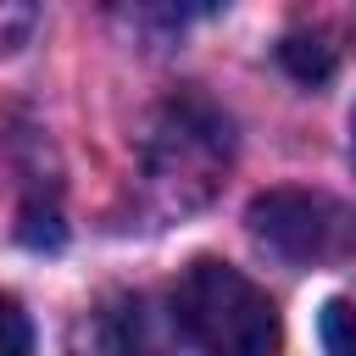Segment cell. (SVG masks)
Here are the masks:
<instances>
[{"label":"cell","instance_id":"7a4b0ae2","mask_svg":"<svg viewBox=\"0 0 356 356\" xmlns=\"http://www.w3.org/2000/svg\"><path fill=\"white\" fill-rule=\"evenodd\" d=\"M245 222L267 250H278L284 261H300V267L339 261L356 250V211L317 189H267L250 200Z\"/></svg>","mask_w":356,"mask_h":356},{"label":"cell","instance_id":"52a82bcc","mask_svg":"<svg viewBox=\"0 0 356 356\" xmlns=\"http://www.w3.org/2000/svg\"><path fill=\"white\" fill-rule=\"evenodd\" d=\"M350 145H356V117H350Z\"/></svg>","mask_w":356,"mask_h":356},{"label":"cell","instance_id":"5b68a950","mask_svg":"<svg viewBox=\"0 0 356 356\" xmlns=\"http://www.w3.org/2000/svg\"><path fill=\"white\" fill-rule=\"evenodd\" d=\"M323 350L328 356H356V306L350 300L323 306Z\"/></svg>","mask_w":356,"mask_h":356},{"label":"cell","instance_id":"3957f363","mask_svg":"<svg viewBox=\"0 0 356 356\" xmlns=\"http://www.w3.org/2000/svg\"><path fill=\"white\" fill-rule=\"evenodd\" d=\"M145 156H150V178L178 189V206L200 200L211 189L217 167L228 161V122L206 100H172L156 117Z\"/></svg>","mask_w":356,"mask_h":356},{"label":"cell","instance_id":"6da1fadb","mask_svg":"<svg viewBox=\"0 0 356 356\" xmlns=\"http://www.w3.org/2000/svg\"><path fill=\"white\" fill-rule=\"evenodd\" d=\"M172 317L200 356H278L284 350V323L267 289L217 256H200L184 267L172 289Z\"/></svg>","mask_w":356,"mask_h":356},{"label":"cell","instance_id":"8992f818","mask_svg":"<svg viewBox=\"0 0 356 356\" xmlns=\"http://www.w3.org/2000/svg\"><path fill=\"white\" fill-rule=\"evenodd\" d=\"M0 356H33V323L11 295H0Z\"/></svg>","mask_w":356,"mask_h":356},{"label":"cell","instance_id":"277c9868","mask_svg":"<svg viewBox=\"0 0 356 356\" xmlns=\"http://www.w3.org/2000/svg\"><path fill=\"white\" fill-rule=\"evenodd\" d=\"M278 61H284L300 83H323V78L334 72V44H323L317 33H289V39L278 44Z\"/></svg>","mask_w":356,"mask_h":356}]
</instances>
